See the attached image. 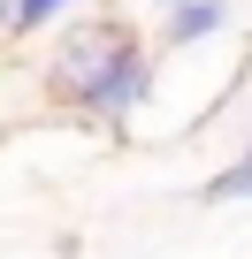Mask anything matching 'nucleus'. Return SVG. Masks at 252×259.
<instances>
[{
	"mask_svg": "<svg viewBox=\"0 0 252 259\" xmlns=\"http://www.w3.org/2000/svg\"><path fill=\"white\" fill-rule=\"evenodd\" d=\"M46 92L61 107H92V114H130L153 92V54L122 16H77L54 54H46Z\"/></svg>",
	"mask_w": 252,
	"mask_h": 259,
	"instance_id": "obj_1",
	"label": "nucleus"
},
{
	"mask_svg": "<svg viewBox=\"0 0 252 259\" xmlns=\"http://www.w3.org/2000/svg\"><path fill=\"white\" fill-rule=\"evenodd\" d=\"M229 23V0H191V8H168V46H199V38H214Z\"/></svg>",
	"mask_w": 252,
	"mask_h": 259,
	"instance_id": "obj_2",
	"label": "nucleus"
},
{
	"mask_svg": "<svg viewBox=\"0 0 252 259\" xmlns=\"http://www.w3.org/2000/svg\"><path fill=\"white\" fill-rule=\"evenodd\" d=\"M206 198L222 206V198H252V160H237V168H222L214 183H206Z\"/></svg>",
	"mask_w": 252,
	"mask_h": 259,
	"instance_id": "obj_3",
	"label": "nucleus"
},
{
	"mask_svg": "<svg viewBox=\"0 0 252 259\" xmlns=\"http://www.w3.org/2000/svg\"><path fill=\"white\" fill-rule=\"evenodd\" d=\"M61 8H77V0H16V31H39V23H54Z\"/></svg>",
	"mask_w": 252,
	"mask_h": 259,
	"instance_id": "obj_4",
	"label": "nucleus"
},
{
	"mask_svg": "<svg viewBox=\"0 0 252 259\" xmlns=\"http://www.w3.org/2000/svg\"><path fill=\"white\" fill-rule=\"evenodd\" d=\"M0 23H16V0H0Z\"/></svg>",
	"mask_w": 252,
	"mask_h": 259,
	"instance_id": "obj_5",
	"label": "nucleus"
},
{
	"mask_svg": "<svg viewBox=\"0 0 252 259\" xmlns=\"http://www.w3.org/2000/svg\"><path fill=\"white\" fill-rule=\"evenodd\" d=\"M161 8H191V0H161Z\"/></svg>",
	"mask_w": 252,
	"mask_h": 259,
	"instance_id": "obj_6",
	"label": "nucleus"
},
{
	"mask_svg": "<svg viewBox=\"0 0 252 259\" xmlns=\"http://www.w3.org/2000/svg\"><path fill=\"white\" fill-rule=\"evenodd\" d=\"M244 160H252V153H244Z\"/></svg>",
	"mask_w": 252,
	"mask_h": 259,
	"instance_id": "obj_7",
	"label": "nucleus"
}]
</instances>
